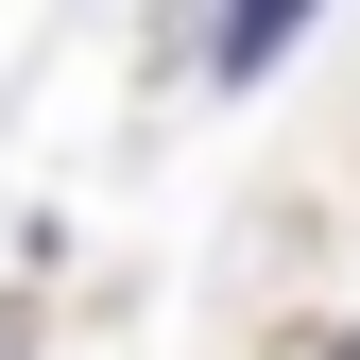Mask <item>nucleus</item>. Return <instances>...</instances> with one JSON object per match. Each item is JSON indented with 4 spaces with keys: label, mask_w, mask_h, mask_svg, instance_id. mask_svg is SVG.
<instances>
[{
    "label": "nucleus",
    "mask_w": 360,
    "mask_h": 360,
    "mask_svg": "<svg viewBox=\"0 0 360 360\" xmlns=\"http://www.w3.org/2000/svg\"><path fill=\"white\" fill-rule=\"evenodd\" d=\"M0 360H18V326H0Z\"/></svg>",
    "instance_id": "nucleus-1"
}]
</instances>
